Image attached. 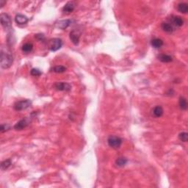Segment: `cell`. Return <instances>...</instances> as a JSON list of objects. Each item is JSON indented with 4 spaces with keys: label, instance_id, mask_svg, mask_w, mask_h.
I'll return each instance as SVG.
<instances>
[{
    "label": "cell",
    "instance_id": "obj_8",
    "mask_svg": "<svg viewBox=\"0 0 188 188\" xmlns=\"http://www.w3.org/2000/svg\"><path fill=\"white\" fill-rule=\"evenodd\" d=\"M30 124V121L28 118H24V119L20 120L19 122L15 124L14 129L16 130H22V129H25L28 125Z\"/></svg>",
    "mask_w": 188,
    "mask_h": 188
},
{
    "label": "cell",
    "instance_id": "obj_6",
    "mask_svg": "<svg viewBox=\"0 0 188 188\" xmlns=\"http://www.w3.org/2000/svg\"><path fill=\"white\" fill-rule=\"evenodd\" d=\"M167 20L169 21L168 23H170L172 26L174 25L176 27H180L184 24V20L180 16H171V17L167 19Z\"/></svg>",
    "mask_w": 188,
    "mask_h": 188
},
{
    "label": "cell",
    "instance_id": "obj_20",
    "mask_svg": "<svg viewBox=\"0 0 188 188\" xmlns=\"http://www.w3.org/2000/svg\"><path fill=\"white\" fill-rule=\"evenodd\" d=\"M179 107L182 110H186L187 109V99H185L184 96H181L179 98Z\"/></svg>",
    "mask_w": 188,
    "mask_h": 188
},
{
    "label": "cell",
    "instance_id": "obj_21",
    "mask_svg": "<svg viewBox=\"0 0 188 188\" xmlns=\"http://www.w3.org/2000/svg\"><path fill=\"white\" fill-rule=\"evenodd\" d=\"M128 160L124 157H119L115 160V164L118 167H124L126 165Z\"/></svg>",
    "mask_w": 188,
    "mask_h": 188
},
{
    "label": "cell",
    "instance_id": "obj_2",
    "mask_svg": "<svg viewBox=\"0 0 188 188\" xmlns=\"http://www.w3.org/2000/svg\"><path fill=\"white\" fill-rule=\"evenodd\" d=\"M107 143H108L109 146L114 149H118L121 147L122 144V139L118 136H110L107 139Z\"/></svg>",
    "mask_w": 188,
    "mask_h": 188
},
{
    "label": "cell",
    "instance_id": "obj_18",
    "mask_svg": "<svg viewBox=\"0 0 188 188\" xmlns=\"http://www.w3.org/2000/svg\"><path fill=\"white\" fill-rule=\"evenodd\" d=\"M32 49H33V45L30 43H26L21 47V50L24 53H30L32 51Z\"/></svg>",
    "mask_w": 188,
    "mask_h": 188
},
{
    "label": "cell",
    "instance_id": "obj_22",
    "mask_svg": "<svg viewBox=\"0 0 188 188\" xmlns=\"http://www.w3.org/2000/svg\"><path fill=\"white\" fill-rule=\"evenodd\" d=\"M12 165V162L10 159H6L5 161L2 162L1 163V169H2V171H5V170H7L8 167H10V165Z\"/></svg>",
    "mask_w": 188,
    "mask_h": 188
},
{
    "label": "cell",
    "instance_id": "obj_27",
    "mask_svg": "<svg viewBox=\"0 0 188 188\" xmlns=\"http://www.w3.org/2000/svg\"><path fill=\"white\" fill-rule=\"evenodd\" d=\"M5 4H6V2H5V1H4V0H0V6L3 7Z\"/></svg>",
    "mask_w": 188,
    "mask_h": 188
},
{
    "label": "cell",
    "instance_id": "obj_7",
    "mask_svg": "<svg viewBox=\"0 0 188 188\" xmlns=\"http://www.w3.org/2000/svg\"><path fill=\"white\" fill-rule=\"evenodd\" d=\"M54 86L57 91H69L71 89V84L67 82H56Z\"/></svg>",
    "mask_w": 188,
    "mask_h": 188
},
{
    "label": "cell",
    "instance_id": "obj_23",
    "mask_svg": "<svg viewBox=\"0 0 188 188\" xmlns=\"http://www.w3.org/2000/svg\"><path fill=\"white\" fill-rule=\"evenodd\" d=\"M178 138L182 142H187L188 140V134L185 132H181L180 134H178Z\"/></svg>",
    "mask_w": 188,
    "mask_h": 188
},
{
    "label": "cell",
    "instance_id": "obj_3",
    "mask_svg": "<svg viewBox=\"0 0 188 188\" xmlns=\"http://www.w3.org/2000/svg\"><path fill=\"white\" fill-rule=\"evenodd\" d=\"M62 41L60 38H52L48 42V48L51 51H58L62 47Z\"/></svg>",
    "mask_w": 188,
    "mask_h": 188
},
{
    "label": "cell",
    "instance_id": "obj_10",
    "mask_svg": "<svg viewBox=\"0 0 188 188\" xmlns=\"http://www.w3.org/2000/svg\"><path fill=\"white\" fill-rule=\"evenodd\" d=\"M69 37H70V39L71 40L72 43L74 45H78L79 42H80V34L76 30H72L71 32H70V35H69Z\"/></svg>",
    "mask_w": 188,
    "mask_h": 188
},
{
    "label": "cell",
    "instance_id": "obj_26",
    "mask_svg": "<svg viewBox=\"0 0 188 188\" xmlns=\"http://www.w3.org/2000/svg\"><path fill=\"white\" fill-rule=\"evenodd\" d=\"M35 38L38 39L39 40H44V35H42V34H38V35H35Z\"/></svg>",
    "mask_w": 188,
    "mask_h": 188
},
{
    "label": "cell",
    "instance_id": "obj_12",
    "mask_svg": "<svg viewBox=\"0 0 188 188\" xmlns=\"http://www.w3.org/2000/svg\"><path fill=\"white\" fill-rule=\"evenodd\" d=\"M161 28L163 31L167 33H171L174 30V27L168 22H163L161 24Z\"/></svg>",
    "mask_w": 188,
    "mask_h": 188
},
{
    "label": "cell",
    "instance_id": "obj_15",
    "mask_svg": "<svg viewBox=\"0 0 188 188\" xmlns=\"http://www.w3.org/2000/svg\"><path fill=\"white\" fill-rule=\"evenodd\" d=\"M158 59L163 62H172L173 58L171 55H168V54H159L158 56Z\"/></svg>",
    "mask_w": 188,
    "mask_h": 188
},
{
    "label": "cell",
    "instance_id": "obj_19",
    "mask_svg": "<svg viewBox=\"0 0 188 188\" xmlns=\"http://www.w3.org/2000/svg\"><path fill=\"white\" fill-rule=\"evenodd\" d=\"M51 71L54 72V73H63L66 71V68L63 65H57V66H54V67L51 68Z\"/></svg>",
    "mask_w": 188,
    "mask_h": 188
},
{
    "label": "cell",
    "instance_id": "obj_4",
    "mask_svg": "<svg viewBox=\"0 0 188 188\" xmlns=\"http://www.w3.org/2000/svg\"><path fill=\"white\" fill-rule=\"evenodd\" d=\"M31 104H32V102L30 100H28V99L19 101V102L15 103L14 109L16 111H22V110L29 108Z\"/></svg>",
    "mask_w": 188,
    "mask_h": 188
},
{
    "label": "cell",
    "instance_id": "obj_13",
    "mask_svg": "<svg viewBox=\"0 0 188 188\" xmlns=\"http://www.w3.org/2000/svg\"><path fill=\"white\" fill-rule=\"evenodd\" d=\"M152 114L156 118H160L163 115V109L160 106H156L152 110Z\"/></svg>",
    "mask_w": 188,
    "mask_h": 188
},
{
    "label": "cell",
    "instance_id": "obj_9",
    "mask_svg": "<svg viewBox=\"0 0 188 188\" xmlns=\"http://www.w3.org/2000/svg\"><path fill=\"white\" fill-rule=\"evenodd\" d=\"M75 7H76V5H75L74 2H69L64 5V7L62 8V11L64 13L69 14L74 10Z\"/></svg>",
    "mask_w": 188,
    "mask_h": 188
},
{
    "label": "cell",
    "instance_id": "obj_16",
    "mask_svg": "<svg viewBox=\"0 0 188 188\" xmlns=\"http://www.w3.org/2000/svg\"><path fill=\"white\" fill-rule=\"evenodd\" d=\"M70 20H62V21H59V22L57 24V27L61 30H65L70 25Z\"/></svg>",
    "mask_w": 188,
    "mask_h": 188
},
{
    "label": "cell",
    "instance_id": "obj_17",
    "mask_svg": "<svg viewBox=\"0 0 188 188\" xmlns=\"http://www.w3.org/2000/svg\"><path fill=\"white\" fill-rule=\"evenodd\" d=\"M177 8H178V11L182 13H184V14L188 12V5L187 3H185V2H181V3L178 4Z\"/></svg>",
    "mask_w": 188,
    "mask_h": 188
},
{
    "label": "cell",
    "instance_id": "obj_1",
    "mask_svg": "<svg viewBox=\"0 0 188 188\" xmlns=\"http://www.w3.org/2000/svg\"><path fill=\"white\" fill-rule=\"evenodd\" d=\"M13 62V57L11 51L7 49H1V67L4 69H9Z\"/></svg>",
    "mask_w": 188,
    "mask_h": 188
},
{
    "label": "cell",
    "instance_id": "obj_24",
    "mask_svg": "<svg viewBox=\"0 0 188 188\" xmlns=\"http://www.w3.org/2000/svg\"><path fill=\"white\" fill-rule=\"evenodd\" d=\"M30 74L33 77H38L42 74V72L38 69H32L30 71Z\"/></svg>",
    "mask_w": 188,
    "mask_h": 188
},
{
    "label": "cell",
    "instance_id": "obj_14",
    "mask_svg": "<svg viewBox=\"0 0 188 188\" xmlns=\"http://www.w3.org/2000/svg\"><path fill=\"white\" fill-rule=\"evenodd\" d=\"M163 40L160 38H154L151 40V44L155 49H159L163 46Z\"/></svg>",
    "mask_w": 188,
    "mask_h": 188
},
{
    "label": "cell",
    "instance_id": "obj_11",
    "mask_svg": "<svg viewBox=\"0 0 188 188\" xmlns=\"http://www.w3.org/2000/svg\"><path fill=\"white\" fill-rule=\"evenodd\" d=\"M28 21H29L28 18L22 14H17L15 17V21L16 22V24H19V25L26 24L28 22Z\"/></svg>",
    "mask_w": 188,
    "mask_h": 188
},
{
    "label": "cell",
    "instance_id": "obj_5",
    "mask_svg": "<svg viewBox=\"0 0 188 188\" xmlns=\"http://www.w3.org/2000/svg\"><path fill=\"white\" fill-rule=\"evenodd\" d=\"M1 24L5 29H10L12 27V21L10 16L7 13H2L0 16Z\"/></svg>",
    "mask_w": 188,
    "mask_h": 188
},
{
    "label": "cell",
    "instance_id": "obj_25",
    "mask_svg": "<svg viewBox=\"0 0 188 188\" xmlns=\"http://www.w3.org/2000/svg\"><path fill=\"white\" fill-rule=\"evenodd\" d=\"M10 129V126L8 124H2L1 125V129H0V131H1V132L3 133L6 131L9 130Z\"/></svg>",
    "mask_w": 188,
    "mask_h": 188
}]
</instances>
